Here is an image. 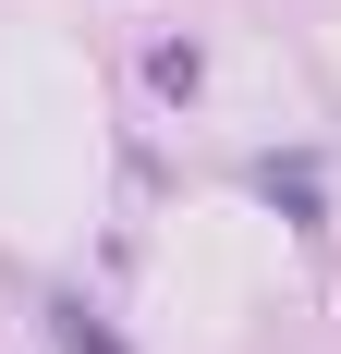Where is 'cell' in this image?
Segmentation results:
<instances>
[{"mask_svg":"<svg viewBox=\"0 0 341 354\" xmlns=\"http://www.w3.org/2000/svg\"><path fill=\"white\" fill-rule=\"evenodd\" d=\"M61 354H122V342H110V330L86 318V306H61Z\"/></svg>","mask_w":341,"mask_h":354,"instance_id":"cell-1","label":"cell"}]
</instances>
